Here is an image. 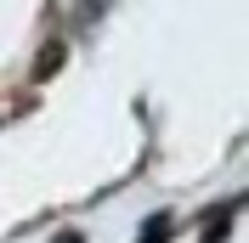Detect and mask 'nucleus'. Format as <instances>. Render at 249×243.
<instances>
[{"label": "nucleus", "instance_id": "f257e3e1", "mask_svg": "<svg viewBox=\"0 0 249 243\" xmlns=\"http://www.w3.org/2000/svg\"><path fill=\"white\" fill-rule=\"evenodd\" d=\"M232 209H238V198H227V204H215V209L204 215V221H210V226H204V243H221L232 232Z\"/></svg>", "mask_w": 249, "mask_h": 243}, {"label": "nucleus", "instance_id": "f03ea898", "mask_svg": "<svg viewBox=\"0 0 249 243\" xmlns=\"http://www.w3.org/2000/svg\"><path fill=\"white\" fill-rule=\"evenodd\" d=\"M62 57H68V40H51V46L34 57V79H51V74L62 68Z\"/></svg>", "mask_w": 249, "mask_h": 243}, {"label": "nucleus", "instance_id": "7ed1b4c3", "mask_svg": "<svg viewBox=\"0 0 249 243\" xmlns=\"http://www.w3.org/2000/svg\"><path fill=\"white\" fill-rule=\"evenodd\" d=\"M170 232H176L170 215H147V226H142V238H136V243H164Z\"/></svg>", "mask_w": 249, "mask_h": 243}]
</instances>
